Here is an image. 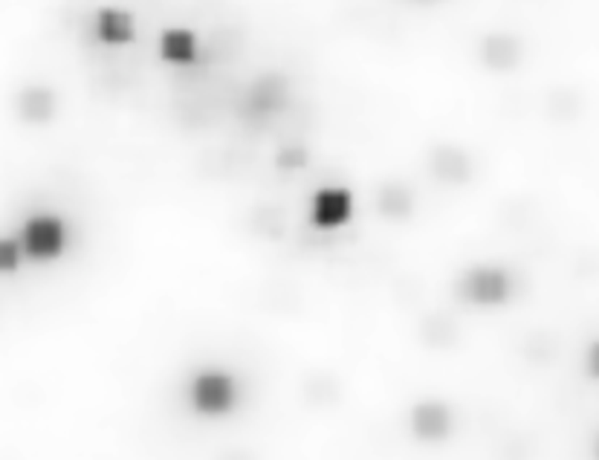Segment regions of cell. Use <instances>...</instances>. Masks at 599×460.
Instances as JSON below:
<instances>
[{"label": "cell", "instance_id": "obj_3", "mask_svg": "<svg viewBox=\"0 0 599 460\" xmlns=\"http://www.w3.org/2000/svg\"><path fill=\"white\" fill-rule=\"evenodd\" d=\"M30 249L38 255L58 252L61 249V229L52 226V223H38V226L30 232Z\"/></svg>", "mask_w": 599, "mask_h": 460}, {"label": "cell", "instance_id": "obj_5", "mask_svg": "<svg viewBox=\"0 0 599 460\" xmlns=\"http://www.w3.org/2000/svg\"><path fill=\"white\" fill-rule=\"evenodd\" d=\"M99 26H101V35L108 38V41L122 44V41H128V38H130V21L122 18L119 12H108Z\"/></svg>", "mask_w": 599, "mask_h": 460}, {"label": "cell", "instance_id": "obj_4", "mask_svg": "<svg viewBox=\"0 0 599 460\" xmlns=\"http://www.w3.org/2000/svg\"><path fill=\"white\" fill-rule=\"evenodd\" d=\"M194 52V41L189 32H168L163 38V56L165 58H191Z\"/></svg>", "mask_w": 599, "mask_h": 460}, {"label": "cell", "instance_id": "obj_1", "mask_svg": "<svg viewBox=\"0 0 599 460\" xmlns=\"http://www.w3.org/2000/svg\"><path fill=\"white\" fill-rule=\"evenodd\" d=\"M191 400L203 414H224L234 405V379L226 374H203L194 379Z\"/></svg>", "mask_w": 599, "mask_h": 460}, {"label": "cell", "instance_id": "obj_2", "mask_svg": "<svg viewBox=\"0 0 599 460\" xmlns=\"http://www.w3.org/2000/svg\"><path fill=\"white\" fill-rule=\"evenodd\" d=\"M313 212H316V220L324 223V226H336V223H342L350 215V194L342 191V189L322 191L316 197V206H313Z\"/></svg>", "mask_w": 599, "mask_h": 460}]
</instances>
